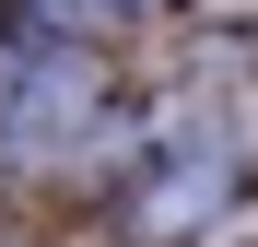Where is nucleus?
<instances>
[{
    "label": "nucleus",
    "mask_w": 258,
    "mask_h": 247,
    "mask_svg": "<svg viewBox=\"0 0 258 247\" xmlns=\"http://www.w3.org/2000/svg\"><path fill=\"white\" fill-rule=\"evenodd\" d=\"M94 94H106V82H94L82 47H35L24 94L0 106V141H12V153H71L82 130H94Z\"/></svg>",
    "instance_id": "obj_2"
},
{
    "label": "nucleus",
    "mask_w": 258,
    "mask_h": 247,
    "mask_svg": "<svg viewBox=\"0 0 258 247\" xmlns=\"http://www.w3.org/2000/svg\"><path fill=\"white\" fill-rule=\"evenodd\" d=\"M223 200H235V141H176L141 188H129V235L141 247H188V235L223 224Z\"/></svg>",
    "instance_id": "obj_1"
}]
</instances>
